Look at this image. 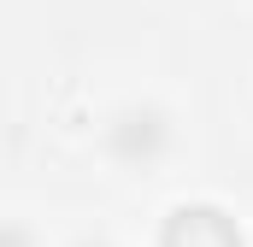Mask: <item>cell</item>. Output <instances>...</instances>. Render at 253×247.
<instances>
[{"label": "cell", "instance_id": "2", "mask_svg": "<svg viewBox=\"0 0 253 247\" xmlns=\"http://www.w3.org/2000/svg\"><path fill=\"white\" fill-rule=\"evenodd\" d=\"M159 247H242V230L218 212V206H177L165 218Z\"/></svg>", "mask_w": 253, "mask_h": 247}, {"label": "cell", "instance_id": "4", "mask_svg": "<svg viewBox=\"0 0 253 247\" xmlns=\"http://www.w3.org/2000/svg\"><path fill=\"white\" fill-rule=\"evenodd\" d=\"M77 247H112V242H106V236H83Z\"/></svg>", "mask_w": 253, "mask_h": 247}, {"label": "cell", "instance_id": "3", "mask_svg": "<svg viewBox=\"0 0 253 247\" xmlns=\"http://www.w3.org/2000/svg\"><path fill=\"white\" fill-rule=\"evenodd\" d=\"M0 247H42V236L24 218H0Z\"/></svg>", "mask_w": 253, "mask_h": 247}, {"label": "cell", "instance_id": "1", "mask_svg": "<svg viewBox=\"0 0 253 247\" xmlns=\"http://www.w3.org/2000/svg\"><path fill=\"white\" fill-rule=\"evenodd\" d=\"M100 153L118 171H129V177H147V171H159L177 153V118L165 106H153V100H129V106H118L106 118Z\"/></svg>", "mask_w": 253, "mask_h": 247}]
</instances>
